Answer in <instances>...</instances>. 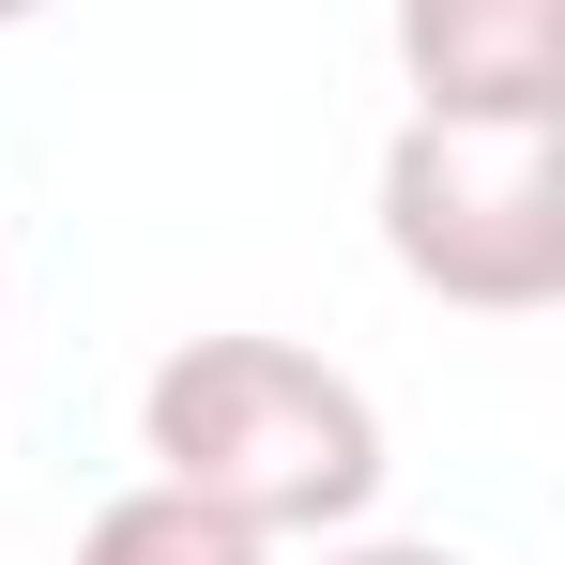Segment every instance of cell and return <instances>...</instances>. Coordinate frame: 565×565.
<instances>
[{"label": "cell", "instance_id": "obj_1", "mask_svg": "<svg viewBox=\"0 0 565 565\" xmlns=\"http://www.w3.org/2000/svg\"><path fill=\"white\" fill-rule=\"evenodd\" d=\"M138 459L245 535H352L382 504V397L306 337H184L138 382Z\"/></svg>", "mask_w": 565, "mask_h": 565}, {"label": "cell", "instance_id": "obj_2", "mask_svg": "<svg viewBox=\"0 0 565 565\" xmlns=\"http://www.w3.org/2000/svg\"><path fill=\"white\" fill-rule=\"evenodd\" d=\"M382 260L428 306H459V321L565 306V122H444V107H413L382 138Z\"/></svg>", "mask_w": 565, "mask_h": 565}, {"label": "cell", "instance_id": "obj_3", "mask_svg": "<svg viewBox=\"0 0 565 565\" xmlns=\"http://www.w3.org/2000/svg\"><path fill=\"white\" fill-rule=\"evenodd\" d=\"M397 77L444 122H565V0H397Z\"/></svg>", "mask_w": 565, "mask_h": 565}, {"label": "cell", "instance_id": "obj_4", "mask_svg": "<svg viewBox=\"0 0 565 565\" xmlns=\"http://www.w3.org/2000/svg\"><path fill=\"white\" fill-rule=\"evenodd\" d=\"M77 565H276V535H245V520H214L199 489L138 473L122 504H93V520H77Z\"/></svg>", "mask_w": 565, "mask_h": 565}, {"label": "cell", "instance_id": "obj_5", "mask_svg": "<svg viewBox=\"0 0 565 565\" xmlns=\"http://www.w3.org/2000/svg\"><path fill=\"white\" fill-rule=\"evenodd\" d=\"M321 565H473V551H444V535H321Z\"/></svg>", "mask_w": 565, "mask_h": 565}, {"label": "cell", "instance_id": "obj_6", "mask_svg": "<svg viewBox=\"0 0 565 565\" xmlns=\"http://www.w3.org/2000/svg\"><path fill=\"white\" fill-rule=\"evenodd\" d=\"M0 352H15V260H0Z\"/></svg>", "mask_w": 565, "mask_h": 565}, {"label": "cell", "instance_id": "obj_7", "mask_svg": "<svg viewBox=\"0 0 565 565\" xmlns=\"http://www.w3.org/2000/svg\"><path fill=\"white\" fill-rule=\"evenodd\" d=\"M31 15H46V0H0V31H31Z\"/></svg>", "mask_w": 565, "mask_h": 565}]
</instances>
